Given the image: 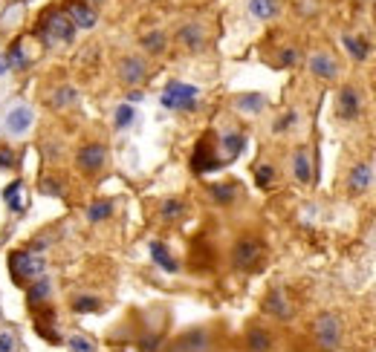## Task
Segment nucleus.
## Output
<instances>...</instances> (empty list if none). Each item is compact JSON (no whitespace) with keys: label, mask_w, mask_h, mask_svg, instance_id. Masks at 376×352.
Wrapping results in <instances>:
<instances>
[{"label":"nucleus","mask_w":376,"mask_h":352,"mask_svg":"<svg viewBox=\"0 0 376 352\" xmlns=\"http://www.w3.org/2000/svg\"><path fill=\"white\" fill-rule=\"evenodd\" d=\"M41 38H44L49 47L73 44V38H76V23L69 21V15H64V12H52V15H47L44 23H41Z\"/></svg>","instance_id":"obj_1"},{"label":"nucleus","mask_w":376,"mask_h":352,"mask_svg":"<svg viewBox=\"0 0 376 352\" xmlns=\"http://www.w3.org/2000/svg\"><path fill=\"white\" fill-rule=\"evenodd\" d=\"M197 95L200 90L194 87V84H183V81H174L165 87L162 93V107H168V110H194L197 107Z\"/></svg>","instance_id":"obj_2"},{"label":"nucleus","mask_w":376,"mask_h":352,"mask_svg":"<svg viewBox=\"0 0 376 352\" xmlns=\"http://www.w3.org/2000/svg\"><path fill=\"white\" fill-rule=\"evenodd\" d=\"M9 272H12V277H15L18 283H23V280L38 277L41 272H44V260L26 255V251H12V255H9Z\"/></svg>","instance_id":"obj_3"},{"label":"nucleus","mask_w":376,"mask_h":352,"mask_svg":"<svg viewBox=\"0 0 376 352\" xmlns=\"http://www.w3.org/2000/svg\"><path fill=\"white\" fill-rule=\"evenodd\" d=\"M313 332H316L318 347H322L324 352H333V349L339 347V341H342V323H339L336 315H322V318L316 320Z\"/></svg>","instance_id":"obj_4"},{"label":"nucleus","mask_w":376,"mask_h":352,"mask_svg":"<svg viewBox=\"0 0 376 352\" xmlns=\"http://www.w3.org/2000/svg\"><path fill=\"white\" fill-rule=\"evenodd\" d=\"M261 257H263V246L258 240H241L232 251L234 266H238V269H246V272L255 269V266L261 263Z\"/></svg>","instance_id":"obj_5"},{"label":"nucleus","mask_w":376,"mask_h":352,"mask_svg":"<svg viewBox=\"0 0 376 352\" xmlns=\"http://www.w3.org/2000/svg\"><path fill=\"white\" fill-rule=\"evenodd\" d=\"M78 167L81 171H87V174H93V171H99V167L104 165V159H107V150L102 148V145H85L78 150Z\"/></svg>","instance_id":"obj_6"},{"label":"nucleus","mask_w":376,"mask_h":352,"mask_svg":"<svg viewBox=\"0 0 376 352\" xmlns=\"http://www.w3.org/2000/svg\"><path fill=\"white\" fill-rule=\"evenodd\" d=\"M191 167H194L197 174H208V171H214V167H220V159L214 156V150H212V145H208L206 139H203V142H200L197 148H194Z\"/></svg>","instance_id":"obj_7"},{"label":"nucleus","mask_w":376,"mask_h":352,"mask_svg":"<svg viewBox=\"0 0 376 352\" xmlns=\"http://www.w3.org/2000/svg\"><path fill=\"white\" fill-rule=\"evenodd\" d=\"M32 110L30 107H15L6 116V133H12V136H21V133H26L32 128Z\"/></svg>","instance_id":"obj_8"},{"label":"nucleus","mask_w":376,"mask_h":352,"mask_svg":"<svg viewBox=\"0 0 376 352\" xmlns=\"http://www.w3.org/2000/svg\"><path fill=\"white\" fill-rule=\"evenodd\" d=\"M339 116L347 121H353L359 116V93L353 87H344L339 93Z\"/></svg>","instance_id":"obj_9"},{"label":"nucleus","mask_w":376,"mask_h":352,"mask_svg":"<svg viewBox=\"0 0 376 352\" xmlns=\"http://www.w3.org/2000/svg\"><path fill=\"white\" fill-rule=\"evenodd\" d=\"M151 257H154V263L159 266V269L162 272H168V274H174L177 269H179V266H177V260L171 257V251H168V246H165V243H151Z\"/></svg>","instance_id":"obj_10"},{"label":"nucleus","mask_w":376,"mask_h":352,"mask_svg":"<svg viewBox=\"0 0 376 352\" xmlns=\"http://www.w3.org/2000/svg\"><path fill=\"white\" fill-rule=\"evenodd\" d=\"M208 349V335L203 329H194L186 338H179L177 352H206Z\"/></svg>","instance_id":"obj_11"},{"label":"nucleus","mask_w":376,"mask_h":352,"mask_svg":"<svg viewBox=\"0 0 376 352\" xmlns=\"http://www.w3.org/2000/svg\"><path fill=\"white\" fill-rule=\"evenodd\" d=\"M310 69H313V75H318V78H336V73H339V67H336V61L330 58V55H313L310 58Z\"/></svg>","instance_id":"obj_12"},{"label":"nucleus","mask_w":376,"mask_h":352,"mask_svg":"<svg viewBox=\"0 0 376 352\" xmlns=\"http://www.w3.org/2000/svg\"><path fill=\"white\" fill-rule=\"evenodd\" d=\"M69 21H73L76 26H81V30H93V26H96V12L87 3H73V6H69Z\"/></svg>","instance_id":"obj_13"},{"label":"nucleus","mask_w":376,"mask_h":352,"mask_svg":"<svg viewBox=\"0 0 376 352\" xmlns=\"http://www.w3.org/2000/svg\"><path fill=\"white\" fill-rule=\"evenodd\" d=\"M371 179H373L371 167H368V165H356L353 171H351V191H353V193L368 191V188H371Z\"/></svg>","instance_id":"obj_14"},{"label":"nucleus","mask_w":376,"mask_h":352,"mask_svg":"<svg viewBox=\"0 0 376 352\" xmlns=\"http://www.w3.org/2000/svg\"><path fill=\"white\" fill-rule=\"evenodd\" d=\"M3 200H6L9 208H15V211H23V208H26V200H23V182H21V179H15L12 185H6Z\"/></svg>","instance_id":"obj_15"},{"label":"nucleus","mask_w":376,"mask_h":352,"mask_svg":"<svg viewBox=\"0 0 376 352\" xmlns=\"http://www.w3.org/2000/svg\"><path fill=\"white\" fill-rule=\"evenodd\" d=\"M122 78L128 81V84H139L145 78V64L139 61V58H128V61H122Z\"/></svg>","instance_id":"obj_16"},{"label":"nucleus","mask_w":376,"mask_h":352,"mask_svg":"<svg viewBox=\"0 0 376 352\" xmlns=\"http://www.w3.org/2000/svg\"><path fill=\"white\" fill-rule=\"evenodd\" d=\"M292 171H296V179L301 182V185H307V182L313 179V167H310L307 153H296V159H292Z\"/></svg>","instance_id":"obj_17"},{"label":"nucleus","mask_w":376,"mask_h":352,"mask_svg":"<svg viewBox=\"0 0 376 352\" xmlns=\"http://www.w3.org/2000/svg\"><path fill=\"white\" fill-rule=\"evenodd\" d=\"M179 40L188 47V49H200L203 47V32H200V26L197 23H188L179 30Z\"/></svg>","instance_id":"obj_18"},{"label":"nucleus","mask_w":376,"mask_h":352,"mask_svg":"<svg viewBox=\"0 0 376 352\" xmlns=\"http://www.w3.org/2000/svg\"><path fill=\"white\" fill-rule=\"evenodd\" d=\"M220 142H223V150H226L229 159H238L241 150H243V145H246V139H243L241 133H226V136L220 139Z\"/></svg>","instance_id":"obj_19"},{"label":"nucleus","mask_w":376,"mask_h":352,"mask_svg":"<svg viewBox=\"0 0 376 352\" xmlns=\"http://www.w3.org/2000/svg\"><path fill=\"white\" fill-rule=\"evenodd\" d=\"M249 12H252L255 18L267 21V18H275L278 3H275V0H249Z\"/></svg>","instance_id":"obj_20"},{"label":"nucleus","mask_w":376,"mask_h":352,"mask_svg":"<svg viewBox=\"0 0 376 352\" xmlns=\"http://www.w3.org/2000/svg\"><path fill=\"white\" fill-rule=\"evenodd\" d=\"M246 344H249V349H252V352H267L272 347V338H269V332H263V329H252L246 335Z\"/></svg>","instance_id":"obj_21"},{"label":"nucleus","mask_w":376,"mask_h":352,"mask_svg":"<svg viewBox=\"0 0 376 352\" xmlns=\"http://www.w3.org/2000/svg\"><path fill=\"white\" fill-rule=\"evenodd\" d=\"M342 40H344V47H347V52H351V55H353V58H356V61H365V58H368V44H365V40H362V38H353V35H344Z\"/></svg>","instance_id":"obj_22"},{"label":"nucleus","mask_w":376,"mask_h":352,"mask_svg":"<svg viewBox=\"0 0 376 352\" xmlns=\"http://www.w3.org/2000/svg\"><path fill=\"white\" fill-rule=\"evenodd\" d=\"M263 306H267V312H272V315H278V318H287V315H289V306L284 303V294H281V292H272Z\"/></svg>","instance_id":"obj_23"},{"label":"nucleus","mask_w":376,"mask_h":352,"mask_svg":"<svg viewBox=\"0 0 376 352\" xmlns=\"http://www.w3.org/2000/svg\"><path fill=\"white\" fill-rule=\"evenodd\" d=\"M47 294H49V280L38 274V277H35V286L30 289V301H32V303H44Z\"/></svg>","instance_id":"obj_24"},{"label":"nucleus","mask_w":376,"mask_h":352,"mask_svg":"<svg viewBox=\"0 0 376 352\" xmlns=\"http://www.w3.org/2000/svg\"><path fill=\"white\" fill-rule=\"evenodd\" d=\"M110 214H113V205H110V202H93V205L87 208V220H90V222H102V220H107Z\"/></svg>","instance_id":"obj_25"},{"label":"nucleus","mask_w":376,"mask_h":352,"mask_svg":"<svg viewBox=\"0 0 376 352\" xmlns=\"http://www.w3.org/2000/svg\"><path fill=\"white\" fill-rule=\"evenodd\" d=\"M6 64H9V69H26V64H30V61H26V55H23V47H21V44L12 47V52L6 55Z\"/></svg>","instance_id":"obj_26"},{"label":"nucleus","mask_w":376,"mask_h":352,"mask_svg":"<svg viewBox=\"0 0 376 352\" xmlns=\"http://www.w3.org/2000/svg\"><path fill=\"white\" fill-rule=\"evenodd\" d=\"M133 116H136L133 107H131V104H122V107H116V119H113V124L122 130V128H128V124H133Z\"/></svg>","instance_id":"obj_27"},{"label":"nucleus","mask_w":376,"mask_h":352,"mask_svg":"<svg viewBox=\"0 0 376 352\" xmlns=\"http://www.w3.org/2000/svg\"><path fill=\"white\" fill-rule=\"evenodd\" d=\"M272 179H275V167H272V165H261L258 171H255L258 188H269V185H272Z\"/></svg>","instance_id":"obj_28"},{"label":"nucleus","mask_w":376,"mask_h":352,"mask_svg":"<svg viewBox=\"0 0 376 352\" xmlns=\"http://www.w3.org/2000/svg\"><path fill=\"white\" fill-rule=\"evenodd\" d=\"M263 104H267V102H263V95L261 93H252V95H243L241 98V102H238V107L241 110H249V113H258Z\"/></svg>","instance_id":"obj_29"},{"label":"nucleus","mask_w":376,"mask_h":352,"mask_svg":"<svg viewBox=\"0 0 376 352\" xmlns=\"http://www.w3.org/2000/svg\"><path fill=\"white\" fill-rule=\"evenodd\" d=\"M73 309L76 312H96V309H99V298H93V294H81V298H76Z\"/></svg>","instance_id":"obj_30"},{"label":"nucleus","mask_w":376,"mask_h":352,"mask_svg":"<svg viewBox=\"0 0 376 352\" xmlns=\"http://www.w3.org/2000/svg\"><path fill=\"white\" fill-rule=\"evenodd\" d=\"M183 211H186V205L179 200H168L162 205V220H177V217H183Z\"/></svg>","instance_id":"obj_31"},{"label":"nucleus","mask_w":376,"mask_h":352,"mask_svg":"<svg viewBox=\"0 0 376 352\" xmlns=\"http://www.w3.org/2000/svg\"><path fill=\"white\" fill-rule=\"evenodd\" d=\"M142 44H145L148 52H162L165 49V35L162 32H151V35H145Z\"/></svg>","instance_id":"obj_32"},{"label":"nucleus","mask_w":376,"mask_h":352,"mask_svg":"<svg viewBox=\"0 0 376 352\" xmlns=\"http://www.w3.org/2000/svg\"><path fill=\"white\" fill-rule=\"evenodd\" d=\"M212 196L217 202H232L234 200V185H212Z\"/></svg>","instance_id":"obj_33"},{"label":"nucleus","mask_w":376,"mask_h":352,"mask_svg":"<svg viewBox=\"0 0 376 352\" xmlns=\"http://www.w3.org/2000/svg\"><path fill=\"white\" fill-rule=\"evenodd\" d=\"M69 102H76V90H73V87L58 90V95H55V107H64V104H69Z\"/></svg>","instance_id":"obj_34"},{"label":"nucleus","mask_w":376,"mask_h":352,"mask_svg":"<svg viewBox=\"0 0 376 352\" xmlns=\"http://www.w3.org/2000/svg\"><path fill=\"white\" fill-rule=\"evenodd\" d=\"M69 349H73V352H93V344L87 341V338H69Z\"/></svg>","instance_id":"obj_35"},{"label":"nucleus","mask_w":376,"mask_h":352,"mask_svg":"<svg viewBox=\"0 0 376 352\" xmlns=\"http://www.w3.org/2000/svg\"><path fill=\"white\" fill-rule=\"evenodd\" d=\"M278 61H281V67H292L298 61V52L287 47V49H281V55H278Z\"/></svg>","instance_id":"obj_36"},{"label":"nucleus","mask_w":376,"mask_h":352,"mask_svg":"<svg viewBox=\"0 0 376 352\" xmlns=\"http://www.w3.org/2000/svg\"><path fill=\"white\" fill-rule=\"evenodd\" d=\"M12 162H15L12 148H0V171H3V167H12Z\"/></svg>","instance_id":"obj_37"},{"label":"nucleus","mask_w":376,"mask_h":352,"mask_svg":"<svg viewBox=\"0 0 376 352\" xmlns=\"http://www.w3.org/2000/svg\"><path fill=\"white\" fill-rule=\"evenodd\" d=\"M0 352H15V338H12V332L0 335Z\"/></svg>","instance_id":"obj_38"},{"label":"nucleus","mask_w":376,"mask_h":352,"mask_svg":"<svg viewBox=\"0 0 376 352\" xmlns=\"http://www.w3.org/2000/svg\"><path fill=\"white\" fill-rule=\"evenodd\" d=\"M157 344H159V338H145V341H142V349H145V352H154Z\"/></svg>","instance_id":"obj_39"},{"label":"nucleus","mask_w":376,"mask_h":352,"mask_svg":"<svg viewBox=\"0 0 376 352\" xmlns=\"http://www.w3.org/2000/svg\"><path fill=\"white\" fill-rule=\"evenodd\" d=\"M6 69H9V64H6V58H3V55H0V75H3Z\"/></svg>","instance_id":"obj_40"},{"label":"nucleus","mask_w":376,"mask_h":352,"mask_svg":"<svg viewBox=\"0 0 376 352\" xmlns=\"http://www.w3.org/2000/svg\"><path fill=\"white\" fill-rule=\"evenodd\" d=\"M90 3H99V0H90Z\"/></svg>","instance_id":"obj_41"}]
</instances>
